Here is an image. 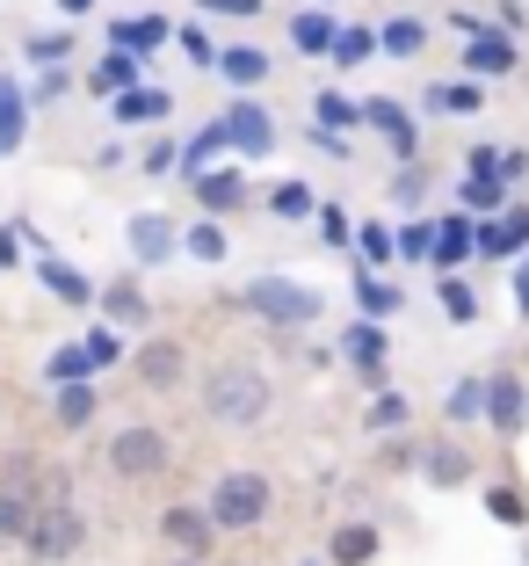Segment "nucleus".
Returning a JSON list of instances; mask_svg holds the SVG:
<instances>
[{
  "label": "nucleus",
  "instance_id": "obj_38",
  "mask_svg": "<svg viewBox=\"0 0 529 566\" xmlns=\"http://www.w3.org/2000/svg\"><path fill=\"white\" fill-rule=\"evenodd\" d=\"M464 203H500V182L494 175H472V182H464Z\"/></svg>",
  "mask_w": 529,
  "mask_h": 566
},
{
  "label": "nucleus",
  "instance_id": "obj_15",
  "mask_svg": "<svg viewBox=\"0 0 529 566\" xmlns=\"http://www.w3.org/2000/svg\"><path fill=\"white\" fill-rule=\"evenodd\" d=\"M363 117L378 124L384 138H392V153H414V117H406V109H399V102H370Z\"/></svg>",
  "mask_w": 529,
  "mask_h": 566
},
{
  "label": "nucleus",
  "instance_id": "obj_30",
  "mask_svg": "<svg viewBox=\"0 0 529 566\" xmlns=\"http://www.w3.org/2000/svg\"><path fill=\"white\" fill-rule=\"evenodd\" d=\"M44 283H51V291H59V298H66V305H87V283L73 276L66 262H44Z\"/></svg>",
  "mask_w": 529,
  "mask_h": 566
},
{
  "label": "nucleus",
  "instance_id": "obj_41",
  "mask_svg": "<svg viewBox=\"0 0 529 566\" xmlns=\"http://www.w3.org/2000/svg\"><path fill=\"white\" fill-rule=\"evenodd\" d=\"M363 254H370V262H392V233H384V226H370V233H363Z\"/></svg>",
  "mask_w": 529,
  "mask_h": 566
},
{
  "label": "nucleus",
  "instance_id": "obj_42",
  "mask_svg": "<svg viewBox=\"0 0 529 566\" xmlns=\"http://www.w3.org/2000/svg\"><path fill=\"white\" fill-rule=\"evenodd\" d=\"M399 248H406V254H435V233H429V226H406V233H399Z\"/></svg>",
  "mask_w": 529,
  "mask_h": 566
},
{
  "label": "nucleus",
  "instance_id": "obj_25",
  "mask_svg": "<svg viewBox=\"0 0 529 566\" xmlns=\"http://www.w3.org/2000/svg\"><path fill=\"white\" fill-rule=\"evenodd\" d=\"M124 87H131V51L116 44L109 59H102V66H95V95H124Z\"/></svg>",
  "mask_w": 529,
  "mask_h": 566
},
{
  "label": "nucleus",
  "instance_id": "obj_20",
  "mask_svg": "<svg viewBox=\"0 0 529 566\" xmlns=\"http://www.w3.org/2000/svg\"><path fill=\"white\" fill-rule=\"evenodd\" d=\"M486 516H494V523H529V494H522L515 480L486 486Z\"/></svg>",
  "mask_w": 529,
  "mask_h": 566
},
{
  "label": "nucleus",
  "instance_id": "obj_23",
  "mask_svg": "<svg viewBox=\"0 0 529 566\" xmlns=\"http://www.w3.org/2000/svg\"><path fill=\"white\" fill-rule=\"evenodd\" d=\"M87 415H95V385L66 378V392H59V429H81Z\"/></svg>",
  "mask_w": 529,
  "mask_h": 566
},
{
  "label": "nucleus",
  "instance_id": "obj_36",
  "mask_svg": "<svg viewBox=\"0 0 529 566\" xmlns=\"http://www.w3.org/2000/svg\"><path fill=\"white\" fill-rule=\"evenodd\" d=\"M73 51V36H30V59H44V66H59Z\"/></svg>",
  "mask_w": 529,
  "mask_h": 566
},
{
  "label": "nucleus",
  "instance_id": "obj_13",
  "mask_svg": "<svg viewBox=\"0 0 529 566\" xmlns=\"http://www.w3.org/2000/svg\"><path fill=\"white\" fill-rule=\"evenodd\" d=\"M167 109H174V95H160V87H124V95H116V117H124V124L167 117Z\"/></svg>",
  "mask_w": 529,
  "mask_h": 566
},
{
  "label": "nucleus",
  "instance_id": "obj_16",
  "mask_svg": "<svg viewBox=\"0 0 529 566\" xmlns=\"http://www.w3.org/2000/svg\"><path fill=\"white\" fill-rule=\"evenodd\" d=\"M421 44H429V22H414V15H399L378 30V51H392V59H414Z\"/></svg>",
  "mask_w": 529,
  "mask_h": 566
},
{
  "label": "nucleus",
  "instance_id": "obj_29",
  "mask_svg": "<svg viewBox=\"0 0 529 566\" xmlns=\"http://www.w3.org/2000/svg\"><path fill=\"white\" fill-rule=\"evenodd\" d=\"M348 356H356V364H363V370H370V378H378V356H384V334H378V327H356V334H348Z\"/></svg>",
  "mask_w": 529,
  "mask_h": 566
},
{
  "label": "nucleus",
  "instance_id": "obj_28",
  "mask_svg": "<svg viewBox=\"0 0 529 566\" xmlns=\"http://www.w3.org/2000/svg\"><path fill=\"white\" fill-rule=\"evenodd\" d=\"M268 73V59L262 51H225V81H240V87H254Z\"/></svg>",
  "mask_w": 529,
  "mask_h": 566
},
{
  "label": "nucleus",
  "instance_id": "obj_26",
  "mask_svg": "<svg viewBox=\"0 0 529 566\" xmlns=\"http://www.w3.org/2000/svg\"><path fill=\"white\" fill-rule=\"evenodd\" d=\"M290 44H298V51H334L327 15H298V22H290Z\"/></svg>",
  "mask_w": 529,
  "mask_h": 566
},
{
  "label": "nucleus",
  "instance_id": "obj_1",
  "mask_svg": "<svg viewBox=\"0 0 529 566\" xmlns=\"http://www.w3.org/2000/svg\"><path fill=\"white\" fill-rule=\"evenodd\" d=\"M203 407H211L218 421H262L268 415V378L247 364H218L211 378H203Z\"/></svg>",
  "mask_w": 529,
  "mask_h": 566
},
{
  "label": "nucleus",
  "instance_id": "obj_47",
  "mask_svg": "<svg viewBox=\"0 0 529 566\" xmlns=\"http://www.w3.org/2000/svg\"><path fill=\"white\" fill-rule=\"evenodd\" d=\"M174 566H197V552H189V559H174Z\"/></svg>",
  "mask_w": 529,
  "mask_h": 566
},
{
  "label": "nucleus",
  "instance_id": "obj_35",
  "mask_svg": "<svg viewBox=\"0 0 529 566\" xmlns=\"http://www.w3.org/2000/svg\"><path fill=\"white\" fill-rule=\"evenodd\" d=\"M334 59H341V66H356V59H370V30H341V44H334Z\"/></svg>",
  "mask_w": 529,
  "mask_h": 566
},
{
  "label": "nucleus",
  "instance_id": "obj_12",
  "mask_svg": "<svg viewBox=\"0 0 529 566\" xmlns=\"http://www.w3.org/2000/svg\"><path fill=\"white\" fill-rule=\"evenodd\" d=\"M421 465H429V480H435V486H464V480H472V450H457V443H435L429 458H421Z\"/></svg>",
  "mask_w": 529,
  "mask_h": 566
},
{
  "label": "nucleus",
  "instance_id": "obj_34",
  "mask_svg": "<svg viewBox=\"0 0 529 566\" xmlns=\"http://www.w3.org/2000/svg\"><path fill=\"white\" fill-rule=\"evenodd\" d=\"M392 421L406 429V400H399V392H384V400L370 407V429H392Z\"/></svg>",
  "mask_w": 529,
  "mask_h": 566
},
{
  "label": "nucleus",
  "instance_id": "obj_10",
  "mask_svg": "<svg viewBox=\"0 0 529 566\" xmlns=\"http://www.w3.org/2000/svg\"><path fill=\"white\" fill-rule=\"evenodd\" d=\"M378 559V531L370 523H341L334 531V566H370Z\"/></svg>",
  "mask_w": 529,
  "mask_h": 566
},
{
  "label": "nucleus",
  "instance_id": "obj_33",
  "mask_svg": "<svg viewBox=\"0 0 529 566\" xmlns=\"http://www.w3.org/2000/svg\"><path fill=\"white\" fill-rule=\"evenodd\" d=\"M95 370V356L87 349H66V356H51V378H87Z\"/></svg>",
  "mask_w": 529,
  "mask_h": 566
},
{
  "label": "nucleus",
  "instance_id": "obj_6",
  "mask_svg": "<svg viewBox=\"0 0 529 566\" xmlns=\"http://www.w3.org/2000/svg\"><path fill=\"white\" fill-rule=\"evenodd\" d=\"M225 138L240 153H268V146H276V124H268L254 102H232V109H225Z\"/></svg>",
  "mask_w": 529,
  "mask_h": 566
},
{
  "label": "nucleus",
  "instance_id": "obj_39",
  "mask_svg": "<svg viewBox=\"0 0 529 566\" xmlns=\"http://www.w3.org/2000/svg\"><path fill=\"white\" fill-rule=\"evenodd\" d=\"M363 305H370V313H399V291H384V283L363 276Z\"/></svg>",
  "mask_w": 529,
  "mask_h": 566
},
{
  "label": "nucleus",
  "instance_id": "obj_8",
  "mask_svg": "<svg viewBox=\"0 0 529 566\" xmlns=\"http://www.w3.org/2000/svg\"><path fill=\"white\" fill-rule=\"evenodd\" d=\"M138 378H146L152 392H167V385L182 378V349H174V342H146V349H138Z\"/></svg>",
  "mask_w": 529,
  "mask_h": 566
},
{
  "label": "nucleus",
  "instance_id": "obj_2",
  "mask_svg": "<svg viewBox=\"0 0 529 566\" xmlns=\"http://www.w3.org/2000/svg\"><path fill=\"white\" fill-rule=\"evenodd\" d=\"M211 516H218V531H247V523H262L268 516V480L262 472H225L218 494H211Z\"/></svg>",
  "mask_w": 529,
  "mask_h": 566
},
{
  "label": "nucleus",
  "instance_id": "obj_14",
  "mask_svg": "<svg viewBox=\"0 0 529 566\" xmlns=\"http://www.w3.org/2000/svg\"><path fill=\"white\" fill-rule=\"evenodd\" d=\"M486 415H494V429H500V436H515V429H522V415H529L522 385H515V378H494V407H486Z\"/></svg>",
  "mask_w": 529,
  "mask_h": 566
},
{
  "label": "nucleus",
  "instance_id": "obj_24",
  "mask_svg": "<svg viewBox=\"0 0 529 566\" xmlns=\"http://www.w3.org/2000/svg\"><path fill=\"white\" fill-rule=\"evenodd\" d=\"M116 44H124V51H152V44H167V22L160 15H146V22H116Z\"/></svg>",
  "mask_w": 529,
  "mask_h": 566
},
{
  "label": "nucleus",
  "instance_id": "obj_19",
  "mask_svg": "<svg viewBox=\"0 0 529 566\" xmlns=\"http://www.w3.org/2000/svg\"><path fill=\"white\" fill-rule=\"evenodd\" d=\"M472 248H479V233H472L464 218H443V233H435V262H443V269H457Z\"/></svg>",
  "mask_w": 529,
  "mask_h": 566
},
{
  "label": "nucleus",
  "instance_id": "obj_18",
  "mask_svg": "<svg viewBox=\"0 0 529 566\" xmlns=\"http://www.w3.org/2000/svg\"><path fill=\"white\" fill-rule=\"evenodd\" d=\"M131 248H138V262H167V254H174V233H167L160 218H131Z\"/></svg>",
  "mask_w": 529,
  "mask_h": 566
},
{
  "label": "nucleus",
  "instance_id": "obj_37",
  "mask_svg": "<svg viewBox=\"0 0 529 566\" xmlns=\"http://www.w3.org/2000/svg\"><path fill=\"white\" fill-rule=\"evenodd\" d=\"M356 117H363L356 102H341V95H319V124H356Z\"/></svg>",
  "mask_w": 529,
  "mask_h": 566
},
{
  "label": "nucleus",
  "instance_id": "obj_32",
  "mask_svg": "<svg viewBox=\"0 0 529 566\" xmlns=\"http://www.w3.org/2000/svg\"><path fill=\"white\" fill-rule=\"evenodd\" d=\"M189 254H197V262H225V233H218V226H197V233H189Z\"/></svg>",
  "mask_w": 529,
  "mask_h": 566
},
{
  "label": "nucleus",
  "instance_id": "obj_9",
  "mask_svg": "<svg viewBox=\"0 0 529 566\" xmlns=\"http://www.w3.org/2000/svg\"><path fill=\"white\" fill-rule=\"evenodd\" d=\"M102 305H109V319H124V327H146L152 319V305H146V291H138L131 276H116L109 291H102Z\"/></svg>",
  "mask_w": 529,
  "mask_h": 566
},
{
  "label": "nucleus",
  "instance_id": "obj_7",
  "mask_svg": "<svg viewBox=\"0 0 529 566\" xmlns=\"http://www.w3.org/2000/svg\"><path fill=\"white\" fill-rule=\"evenodd\" d=\"M160 531L174 537L182 552H197V559H203V552H211V531H218V516H197V509H167V516H160Z\"/></svg>",
  "mask_w": 529,
  "mask_h": 566
},
{
  "label": "nucleus",
  "instance_id": "obj_22",
  "mask_svg": "<svg viewBox=\"0 0 529 566\" xmlns=\"http://www.w3.org/2000/svg\"><path fill=\"white\" fill-rule=\"evenodd\" d=\"M197 197L211 203V211H232V203L247 197V182H240V175H232V167H225V175H197Z\"/></svg>",
  "mask_w": 529,
  "mask_h": 566
},
{
  "label": "nucleus",
  "instance_id": "obj_17",
  "mask_svg": "<svg viewBox=\"0 0 529 566\" xmlns=\"http://www.w3.org/2000/svg\"><path fill=\"white\" fill-rule=\"evenodd\" d=\"M479 87H472V81H435L429 87V109H443V117H472V109H479Z\"/></svg>",
  "mask_w": 529,
  "mask_h": 566
},
{
  "label": "nucleus",
  "instance_id": "obj_3",
  "mask_svg": "<svg viewBox=\"0 0 529 566\" xmlns=\"http://www.w3.org/2000/svg\"><path fill=\"white\" fill-rule=\"evenodd\" d=\"M81 537H87L81 509H73V501H44V516H36V531H30V552L59 566V559H73V552H81Z\"/></svg>",
  "mask_w": 529,
  "mask_h": 566
},
{
  "label": "nucleus",
  "instance_id": "obj_40",
  "mask_svg": "<svg viewBox=\"0 0 529 566\" xmlns=\"http://www.w3.org/2000/svg\"><path fill=\"white\" fill-rule=\"evenodd\" d=\"M87 356H95V364H116V356H124V342H116V334H87Z\"/></svg>",
  "mask_w": 529,
  "mask_h": 566
},
{
  "label": "nucleus",
  "instance_id": "obj_45",
  "mask_svg": "<svg viewBox=\"0 0 529 566\" xmlns=\"http://www.w3.org/2000/svg\"><path fill=\"white\" fill-rule=\"evenodd\" d=\"M8 262H15V240H8V233H0V269H8Z\"/></svg>",
  "mask_w": 529,
  "mask_h": 566
},
{
  "label": "nucleus",
  "instance_id": "obj_44",
  "mask_svg": "<svg viewBox=\"0 0 529 566\" xmlns=\"http://www.w3.org/2000/svg\"><path fill=\"white\" fill-rule=\"evenodd\" d=\"M203 8H225V15H254L262 0H203Z\"/></svg>",
  "mask_w": 529,
  "mask_h": 566
},
{
  "label": "nucleus",
  "instance_id": "obj_5",
  "mask_svg": "<svg viewBox=\"0 0 529 566\" xmlns=\"http://www.w3.org/2000/svg\"><path fill=\"white\" fill-rule=\"evenodd\" d=\"M109 465L124 480H152V472H167V436L160 429H124L109 443Z\"/></svg>",
  "mask_w": 529,
  "mask_h": 566
},
{
  "label": "nucleus",
  "instance_id": "obj_43",
  "mask_svg": "<svg viewBox=\"0 0 529 566\" xmlns=\"http://www.w3.org/2000/svg\"><path fill=\"white\" fill-rule=\"evenodd\" d=\"M174 36H182L189 59H203V66H211V36H203V30H174Z\"/></svg>",
  "mask_w": 529,
  "mask_h": 566
},
{
  "label": "nucleus",
  "instance_id": "obj_31",
  "mask_svg": "<svg viewBox=\"0 0 529 566\" xmlns=\"http://www.w3.org/2000/svg\"><path fill=\"white\" fill-rule=\"evenodd\" d=\"M443 313H449V319H479V298H472L457 276H443Z\"/></svg>",
  "mask_w": 529,
  "mask_h": 566
},
{
  "label": "nucleus",
  "instance_id": "obj_11",
  "mask_svg": "<svg viewBox=\"0 0 529 566\" xmlns=\"http://www.w3.org/2000/svg\"><path fill=\"white\" fill-rule=\"evenodd\" d=\"M472 73H515V36L479 30L472 36Z\"/></svg>",
  "mask_w": 529,
  "mask_h": 566
},
{
  "label": "nucleus",
  "instance_id": "obj_4",
  "mask_svg": "<svg viewBox=\"0 0 529 566\" xmlns=\"http://www.w3.org/2000/svg\"><path fill=\"white\" fill-rule=\"evenodd\" d=\"M247 305H254V313H268V319H290V327H313V319H319V298H313V291L276 283V276L247 283Z\"/></svg>",
  "mask_w": 529,
  "mask_h": 566
},
{
  "label": "nucleus",
  "instance_id": "obj_46",
  "mask_svg": "<svg viewBox=\"0 0 529 566\" xmlns=\"http://www.w3.org/2000/svg\"><path fill=\"white\" fill-rule=\"evenodd\" d=\"M522 305H529V262H522Z\"/></svg>",
  "mask_w": 529,
  "mask_h": 566
},
{
  "label": "nucleus",
  "instance_id": "obj_21",
  "mask_svg": "<svg viewBox=\"0 0 529 566\" xmlns=\"http://www.w3.org/2000/svg\"><path fill=\"white\" fill-rule=\"evenodd\" d=\"M494 407V378H464L457 392H449V421H472V415H486Z\"/></svg>",
  "mask_w": 529,
  "mask_h": 566
},
{
  "label": "nucleus",
  "instance_id": "obj_27",
  "mask_svg": "<svg viewBox=\"0 0 529 566\" xmlns=\"http://www.w3.org/2000/svg\"><path fill=\"white\" fill-rule=\"evenodd\" d=\"M268 211H276V218H305V211H313V189H305V182H276Z\"/></svg>",
  "mask_w": 529,
  "mask_h": 566
}]
</instances>
